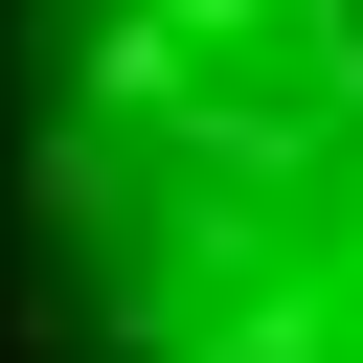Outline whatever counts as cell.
<instances>
[{
  "label": "cell",
  "instance_id": "obj_1",
  "mask_svg": "<svg viewBox=\"0 0 363 363\" xmlns=\"http://www.w3.org/2000/svg\"><path fill=\"white\" fill-rule=\"evenodd\" d=\"M23 204H45V227H113V159H91L68 113H45V136H23Z\"/></svg>",
  "mask_w": 363,
  "mask_h": 363
}]
</instances>
